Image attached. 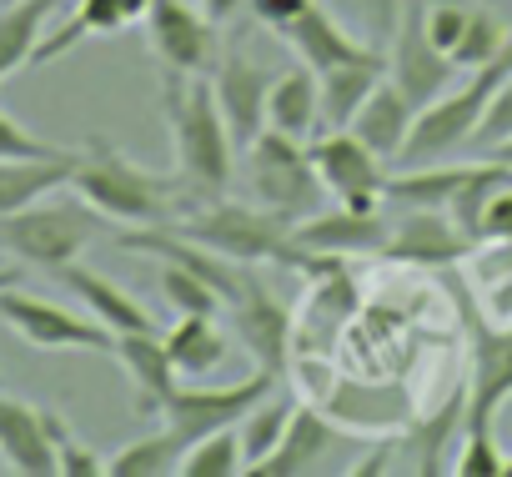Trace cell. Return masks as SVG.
<instances>
[{
	"instance_id": "obj_25",
	"label": "cell",
	"mask_w": 512,
	"mask_h": 477,
	"mask_svg": "<svg viewBox=\"0 0 512 477\" xmlns=\"http://www.w3.org/2000/svg\"><path fill=\"white\" fill-rule=\"evenodd\" d=\"M126 26H131L126 0H81V6H76L51 36H41L31 66H51V61H61L71 46H81V41H91V36H116V31H126Z\"/></svg>"
},
{
	"instance_id": "obj_35",
	"label": "cell",
	"mask_w": 512,
	"mask_h": 477,
	"mask_svg": "<svg viewBox=\"0 0 512 477\" xmlns=\"http://www.w3.org/2000/svg\"><path fill=\"white\" fill-rule=\"evenodd\" d=\"M422 16H427V36L452 56V46L462 41V31L472 21V6L467 0H422Z\"/></svg>"
},
{
	"instance_id": "obj_32",
	"label": "cell",
	"mask_w": 512,
	"mask_h": 477,
	"mask_svg": "<svg viewBox=\"0 0 512 477\" xmlns=\"http://www.w3.org/2000/svg\"><path fill=\"white\" fill-rule=\"evenodd\" d=\"M46 422H51V437H56V462H61V477H106V457L96 447H86L61 412L46 407Z\"/></svg>"
},
{
	"instance_id": "obj_43",
	"label": "cell",
	"mask_w": 512,
	"mask_h": 477,
	"mask_svg": "<svg viewBox=\"0 0 512 477\" xmlns=\"http://www.w3.org/2000/svg\"><path fill=\"white\" fill-rule=\"evenodd\" d=\"M507 477H512V457H507Z\"/></svg>"
},
{
	"instance_id": "obj_16",
	"label": "cell",
	"mask_w": 512,
	"mask_h": 477,
	"mask_svg": "<svg viewBox=\"0 0 512 477\" xmlns=\"http://www.w3.org/2000/svg\"><path fill=\"white\" fill-rule=\"evenodd\" d=\"M121 367H126V377H131V387H136V407L151 417H161V407L171 402V392L181 387L176 377V362H171V352H166V337L151 327V332H121L116 337V352H111Z\"/></svg>"
},
{
	"instance_id": "obj_42",
	"label": "cell",
	"mask_w": 512,
	"mask_h": 477,
	"mask_svg": "<svg viewBox=\"0 0 512 477\" xmlns=\"http://www.w3.org/2000/svg\"><path fill=\"white\" fill-rule=\"evenodd\" d=\"M6 287H21V267H0V292Z\"/></svg>"
},
{
	"instance_id": "obj_17",
	"label": "cell",
	"mask_w": 512,
	"mask_h": 477,
	"mask_svg": "<svg viewBox=\"0 0 512 477\" xmlns=\"http://www.w3.org/2000/svg\"><path fill=\"white\" fill-rule=\"evenodd\" d=\"M327 447H332V422H327L317 407L297 402V412H292L282 442H277L262 462H256V467H246V477H307V472L322 467Z\"/></svg>"
},
{
	"instance_id": "obj_37",
	"label": "cell",
	"mask_w": 512,
	"mask_h": 477,
	"mask_svg": "<svg viewBox=\"0 0 512 477\" xmlns=\"http://www.w3.org/2000/svg\"><path fill=\"white\" fill-rule=\"evenodd\" d=\"M352 11L362 16L367 36H372L377 46H387L392 31H397V16H402V0H352Z\"/></svg>"
},
{
	"instance_id": "obj_13",
	"label": "cell",
	"mask_w": 512,
	"mask_h": 477,
	"mask_svg": "<svg viewBox=\"0 0 512 477\" xmlns=\"http://www.w3.org/2000/svg\"><path fill=\"white\" fill-rule=\"evenodd\" d=\"M226 317H231V332L241 337V347L256 357V367H267V372H287L292 367V337H297V327H292V312L256 282V277H246V287H241V297L226 307Z\"/></svg>"
},
{
	"instance_id": "obj_28",
	"label": "cell",
	"mask_w": 512,
	"mask_h": 477,
	"mask_svg": "<svg viewBox=\"0 0 512 477\" xmlns=\"http://www.w3.org/2000/svg\"><path fill=\"white\" fill-rule=\"evenodd\" d=\"M292 412H297V402H287V397H262L241 422H236V432H241V452H246V467H256L277 442H282V432H287V422H292Z\"/></svg>"
},
{
	"instance_id": "obj_39",
	"label": "cell",
	"mask_w": 512,
	"mask_h": 477,
	"mask_svg": "<svg viewBox=\"0 0 512 477\" xmlns=\"http://www.w3.org/2000/svg\"><path fill=\"white\" fill-rule=\"evenodd\" d=\"M307 6H312V0H251L246 11H251L256 21H262L267 31H277V36H282V31H287V26H292L302 11H307Z\"/></svg>"
},
{
	"instance_id": "obj_33",
	"label": "cell",
	"mask_w": 512,
	"mask_h": 477,
	"mask_svg": "<svg viewBox=\"0 0 512 477\" xmlns=\"http://www.w3.org/2000/svg\"><path fill=\"white\" fill-rule=\"evenodd\" d=\"M457 477H507V457L497 452L492 427H462V452H457Z\"/></svg>"
},
{
	"instance_id": "obj_8",
	"label": "cell",
	"mask_w": 512,
	"mask_h": 477,
	"mask_svg": "<svg viewBox=\"0 0 512 477\" xmlns=\"http://www.w3.org/2000/svg\"><path fill=\"white\" fill-rule=\"evenodd\" d=\"M452 56L427 36V16H422V0H402V16L397 31L387 41V76L397 81V91L422 111L427 101H437L452 86Z\"/></svg>"
},
{
	"instance_id": "obj_23",
	"label": "cell",
	"mask_w": 512,
	"mask_h": 477,
	"mask_svg": "<svg viewBox=\"0 0 512 477\" xmlns=\"http://www.w3.org/2000/svg\"><path fill=\"white\" fill-rule=\"evenodd\" d=\"M61 282H66V292H76L81 302H86V312L96 317V322H106L116 337L121 332H151L156 322H151V312L121 287V282H111V277H101V272H91V267H66V272H56Z\"/></svg>"
},
{
	"instance_id": "obj_20",
	"label": "cell",
	"mask_w": 512,
	"mask_h": 477,
	"mask_svg": "<svg viewBox=\"0 0 512 477\" xmlns=\"http://www.w3.org/2000/svg\"><path fill=\"white\" fill-rule=\"evenodd\" d=\"M382 76H387V46H372L367 56L322 71V76H317V81H322V126H327V131L352 126V116L362 111V101L377 91Z\"/></svg>"
},
{
	"instance_id": "obj_27",
	"label": "cell",
	"mask_w": 512,
	"mask_h": 477,
	"mask_svg": "<svg viewBox=\"0 0 512 477\" xmlns=\"http://www.w3.org/2000/svg\"><path fill=\"white\" fill-rule=\"evenodd\" d=\"M181 457H186V442L161 422V432H146L126 442L121 452H111L106 477H166V472H181Z\"/></svg>"
},
{
	"instance_id": "obj_36",
	"label": "cell",
	"mask_w": 512,
	"mask_h": 477,
	"mask_svg": "<svg viewBox=\"0 0 512 477\" xmlns=\"http://www.w3.org/2000/svg\"><path fill=\"white\" fill-rule=\"evenodd\" d=\"M512 136V76L497 86V96H492V106H487V116H482V126H477V136L467 141L477 156L487 151V146H497V141H507Z\"/></svg>"
},
{
	"instance_id": "obj_14",
	"label": "cell",
	"mask_w": 512,
	"mask_h": 477,
	"mask_svg": "<svg viewBox=\"0 0 512 477\" xmlns=\"http://www.w3.org/2000/svg\"><path fill=\"white\" fill-rule=\"evenodd\" d=\"M382 257L407 262V267H447L457 257H472V242L442 206H407L392 221V236H387Z\"/></svg>"
},
{
	"instance_id": "obj_1",
	"label": "cell",
	"mask_w": 512,
	"mask_h": 477,
	"mask_svg": "<svg viewBox=\"0 0 512 477\" xmlns=\"http://www.w3.org/2000/svg\"><path fill=\"white\" fill-rule=\"evenodd\" d=\"M166 126H171V151H176V176L196 201L226 196L236 181V141L231 126L216 106L211 76H181L166 71V96H161Z\"/></svg>"
},
{
	"instance_id": "obj_12",
	"label": "cell",
	"mask_w": 512,
	"mask_h": 477,
	"mask_svg": "<svg viewBox=\"0 0 512 477\" xmlns=\"http://www.w3.org/2000/svg\"><path fill=\"white\" fill-rule=\"evenodd\" d=\"M387 236H392V221L377 206L362 211V206H342V201H337V211H312V216H302L292 226L297 247H307L317 257H337V262H347V257H382Z\"/></svg>"
},
{
	"instance_id": "obj_4",
	"label": "cell",
	"mask_w": 512,
	"mask_h": 477,
	"mask_svg": "<svg viewBox=\"0 0 512 477\" xmlns=\"http://www.w3.org/2000/svg\"><path fill=\"white\" fill-rule=\"evenodd\" d=\"M241 156H246V186L267 211L287 216L292 226L302 216L322 211V191L327 186H322V176L312 166L307 141H292L282 131H262Z\"/></svg>"
},
{
	"instance_id": "obj_24",
	"label": "cell",
	"mask_w": 512,
	"mask_h": 477,
	"mask_svg": "<svg viewBox=\"0 0 512 477\" xmlns=\"http://www.w3.org/2000/svg\"><path fill=\"white\" fill-rule=\"evenodd\" d=\"M61 11H66V0H11V6H0V81L31 66L46 36V21H56Z\"/></svg>"
},
{
	"instance_id": "obj_11",
	"label": "cell",
	"mask_w": 512,
	"mask_h": 477,
	"mask_svg": "<svg viewBox=\"0 0 512 477\" xmlns=\"http://www.w3.org/2000/svg\"><path fill=\"white\" fill-rule=\"evenodd\" d=\"M146 36H151V51L161 56L166 71H181V76L216 71V56H221L216 21L201 6H191V0H151Z\"/></svg>"
},
{
	"instance_id": "obj_34",
	"label": "cell",
	"mask_w": 512,
	"mask_h": 477,
	"mask_svg": "<svg viewBox=\"0 0 512 477\" xmlns=\"http://www.w3.org/2000/svg\"><path fill=\"white\" fill-rule=\"evenodd\" d=\"M482 242H512V176L502 186L487 191L482 211H477V226H472V247Z\"/></svg>"
},
{
	"instance_id": "obj_19",
	"label": "cell",
	"mask_w": 512,
	"mask_h": 477,
	"mask_svg": "<svg viewBox=\"0 0 512 477\" xmlns=\"http://www.w3.org/2000/svg\"><path fill=\"white\" fill-rule=\"evenodd\" d=\"M412 121H417V106L397 91V81L392 76H382L377 81V91L362 101V111L352 116V131L382 156V161H402V151H407V136H412Z\"/></svg>"
},
{
	"instance_id": "obj_31",
	"label": "cell",
	"mask_w": 512,
	"mask_h": 477,
	"mask_svg": "<svg viewBox=\"0 0 512 477\" xmlns=\"http://www.w3.org/2000/svg\"><path fill=\"white\" fill-rule=\"evenodd\" d=\"M161 297L176 307V317H186V312H201V317H216V312H226V302H221V292L211 287V282H201L191 267H181V262H161Z\"/></svg>"
},
{
	"instance_id": "obj_40",
	"label": "cell",
	"mask_w": 512,
	"mask_h": 477,
	"mask_svg": "<svg viewBox=\"0 0 512 477\" xmlns=\"http://www.w3.org/2000/svg\"><path fill=\"white\" fill-rule=\"evenodd\" d=\"M251 6V0H201V11L216 21V26H226V21H236L241 11Z\"/></svg>"
},
{
	"instance_id": "obj_29",
	"label": "cell",
	"mask_w": 512,
	"mask_h": 477,
	"mask_svg": "<svg viewBox=\"0 0 512 477\" xmlns=\"http://www.w3.org/2000/svg\"><path fill=\"white\" fill-rule=\"evenodd\" d=\"M181 477H246L241 432L236 427H221V432L191 442L186 457H181Z\"/></svg>"
},
{
	"instance_id": "obj_22",
	"label": "cell",
	"mask_w": 512,
	"mask_h": 477,
	"mask_svg": "<svg viewBox=\"0 0 512 477\" xmlns=\"http://www.w3.org/2000/svg\"><path fill=\"white\" fill-rule=\"evenodd\" d=\"M322 121V81L317 71L302 61L292 71H277L272 81V96H267V131H282L292 141H312Z\"/></svg>"
},
{
	"instance_id": "obj_38",
	"label": "cell",
	"mask_w": 512,
	"mask_h": 477,
	"mask_svg": "<svg viewBox=\"0 0 512 477\" xmlns=\"http://www.w3.org/2000/svg\"><path fill=\"white\" fill-rule=\"evenodd\" d=\"M56 151H61V146H51V141L31 136L16 116L0 111V156H56Z\"/></svg>"
},
{
	"instance_id": "obj_30",
	"label": "cell",
	"mask_w": 512,
	"mask_h": 477,
	"mask_svg": "<svg viewBox=\"0 0 512 477\" xmlns=\"http://www.w3.org/2000/svg\"><path fill=\"white\" fill-rule=\"evenodd\" d=\"M507 46H512V31H507V26H502L492 11L472 6V21H467L462 41L452 46V66H457V71H477V66L497 61Z\"/></svg>"
},
{
	"instance_id": "obj_18",
	"label": "cell",
	"mask_w": 512,
	"mask_h": 477,
	"mask_svg": "<svg viewBox=\"0 0 512 477\" xmlns=\"http://www.w3.org/2000/svg\"><path fill=\"white\" fill-rule=\"evenodd\" d=\"M282 41L322 76V71H332V66H342V61H357V56H367L377 41H357L332 11H322L317 6V0H312V6L282 31Z\"/></svg>"
},
{
	"instance_id": "obj_7",
	"label": "cell",
	"mask_w": 512,
	"mask_h": 477,
	"mask_svg": "<svg viewBox=\"0 0 512 477\" xmlns=\"http://www.w3.org/2000/svg\"><path fill=\"white\" fill-rule=\"evenodd\" d=\"M277 392V372H267V367H256L246 382H226V387H176L171 392V402L161 407V422L191 447V442H201V437H211V432H221V427H236L256 402L262 397H272Z\"/></svg>"
},
{
	"instance_id": "obj_41",
	"label": "cell",
	"mask_w": 512,
	"mask_h": 477,
	"mask_svg": "<svg viewBox=\"0 0 512 477\" xmlns=\"http://www.w3.org/2000/svg\"><path fill=\"white\" fill-rule=\"evenodd\" d=\"M482 156H492V161H502V166H512V136H507V141H497V146H487Z\"/></svg>"
},
{
	"instance_id": "obj_6",
	"label": "cell",
	"mask_w": 512,
	"mask_h": 477,
	"mask_svg": "<svg viewBox=\"0 0 512 477\" xmlns=\"http://www.w3.org/2000/svg\"><path fill=\"white\" fill-rule=\"evenodd\" d=\"M0 322H6L21 342L41 347V352H116V332L96 317H76L46 297H31L21 287L0 292Z\"/></svg>"
},
{
	"instance_id": "obj_3",
	"label": "cell",
	"mask_w": 512,
	"mask_h": 477,
	"mask_svg": "<svg viewBox=\"0 0 512 477\" xmlns=\"http://www.w3.org/2000/svg\"><path fill=\"white\" fill-rule=\"evenodd\" d=\"M106 216L76 191V196H36L31 206L0 216V252H11L21 267L36 272H66L96 236H101Z\"/></svg>"
},
{
	"instance_id": "obj_26",
	"label": "cell",
	"mask_w": 512,
	"mask_h": 477,
	"mask_svg": "<svg viewBox=\"0 0 512 477\" xmlns=\"http://www.w3.org/2000/svg\"><path fill=\"white\" fill-rule=\"evenodd\" d=\"M166 352H171V362H176L181 377H211V372L226 362L231 337H226V327H221L216 317L186 312V317H176V327L166 332Z\"/></svg>"
},
{
	"instance_id": "obj_9",
	"label": "cell",
	"mask_w": 512,
	"mask_h": 477,
	"mask_svg": "<svg viewBox=\"0 0 512 477\" xmlns=\"http://www.w3.org/2000/svg\"><path fill=\"white\" fill-rule=\"evenodd\" d=\"M307 151H312V166H317L322 186H327L342 206H362V211L382 206V196H387V171H382V166H387V161H382L352 126H337V131H327V136H312Z\"/></svg>"
},
{
	"instance_id": "obj_2",
	"label": "cell",
	"mask_w": 512,
	"mask_h": 477,
	"mask_svg": "<svg viewBox=\"0 0 512 477\" xmlns=\"http://www.w3.org/2000/svg\"><path fill=\"white\" fill-rule=\"evenodd\" d=\"M71 186L116 226H171L181 211H191V191L181 186V176H156L111 141H91L81 151Z\"/></svg>"
},
{
	"instance_id": "obj_5",
	"label": "cell",
	"mask_w": 512,
	"mask_h": 477,
	"mask_svg": "<svg viewBox=\"0 0 512 477\" xmlns=\"http://www.w3.org/2000/svg\"><path fill=\"white\" fill-rule=\"evenodd\" d=\"M462 307V327H467V347H472V372H467V422L462 427H492V417L502 412V402L512 397V317L487 322L482 312H472L467 297H457Z\"/></svg>"
},
{
	"instance_id": "obj_21",
	"label": "cell",
	"mask_w": 512,
	"mask_h": 477,
	"mask_svg": "<svg viewBox=\"0 0 512 477\" xmlns=\"http://www.w3.org/2000/svg\"><path fill=\"white\" fill-rule=\"evenodd\" d=\"M81 151H56V156H0V216L31 206L46 191L71 186Z\"/></svg>"
},
{
	"instance_id": "obj_15",
	"label": "cell",
	"mask_w": 512,
	"mask_h": 477,
	"mask_svg": "<svg viewBox=\"0 0 512 477\" xmlns=\"http://www.w3.org/2000/svg\"><path fill=\"white\" fill-rule=\"evenodd\" d=\"M0 462L21 477H56L61 472L46 407L0 392Z\"/></svg>"
},
{
	"instance_id": "obj_10",
	"label": "cell",
	"mask_w": 512,
	"mask_h": 477,
	"mask_svg": "<svg viewBox=\"0 0 512 477\" xmlns=\"http://www.w3.org/2000/svg\"><path fill=\"white\" fill-rule=\"evenodd\" d=\"M272 81H277V71H272L262 56H256V51H246V46L216 56L211 91H216V106H221V116H226V126H231L236 151H246L256 136L267 131V96H272Z\"/></svg>"
}]
</instances>
